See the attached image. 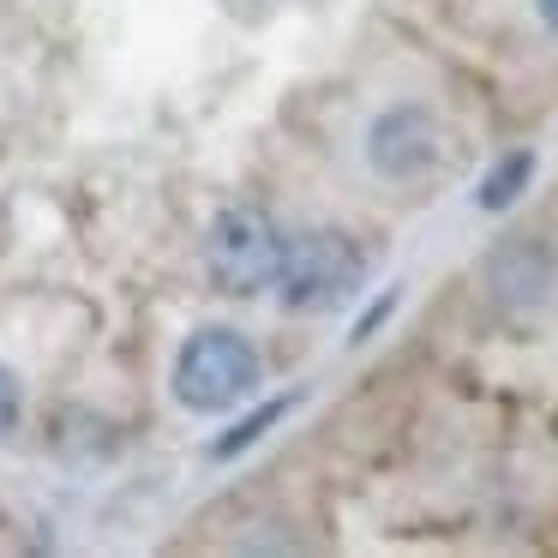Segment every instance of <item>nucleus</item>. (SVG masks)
<instances>
[{
  "mask_svg": "<svg viewBox=\"0 0 558 558\" xmlns=\"http://www.w3.org/2000/svg\"><path fill=\"white\" fill-rule=\"evenodd\" d=\"M13 426H19V378L0 366V438L13 433Z\"/></svg>",
  "mask_w": 558,
  "mask_h": 558,
  "instance_id": "nucleus-8",
  "label": "nucleus"
},
{
  "mask_svg": "<svg viewBox=\"0 0 558 558\" xmlns=\"http://www.w3.org/2000/svg\"><path fill=\"white\" fill-rule=\"evenodd\" d=\"M366 150H373V169L390 174V181H409V174H426L438 162V121L426 109H390L373 121V138H366Z\"/></svg>",
  "mask_w": 558,
  "mask_h": 558,
  "instance_id": "nucleus-4",
  "label": "nucleus"
},
{
  "mask_svg": "<svg viewBox=\"0 0 558 558\" xmlns=\"http://www.w3.org/2000/svg\"><path fill=\"white\" fill-rule=\"evenodd\" d=\"M361 246L349 241L342 229H313L301 241H289V258H282V301L306 306V313H325V306H342L354 289H361Z\"/></svg>",
  "mask_w": 558,
  "mask_h": 558,
  "instance_id": "nucleus-3",
  "label": "nucleus"
},
{
  "mask_svg": "<svg viewBox=\"0 0 558 558\" xmlns=\"http://www.w3.org/2000/svg\"><path fill=\"white\" fill-rule=\"evenodd\" d=\"M282 258H289V241L282 229L253 205H234L210 222L205 241V270L222 294H258L282 277Z\"/></svg>",
  "mask_w": 558,
  "mask_h": 558,
  "instance_id": "nucleus-2",
  "label": "nucleus"
},
{
  "mask_svg": "<svg viewBox=\"0 0 558 558\" xmlns=\"http://www.w3.org/2000/svg\"><path fill=\"white\" fill-rule=\"evenodd\" d=\"M282 414H289V397H282V402H270V409H258V414H246V421L234 426L229 438H217V457H234V450H241V445H253V438L265 433L270 421H282Z\"/></svg>",
  "mask_w": 558,
  "mask_h": 558,
  "instance_id": "nucleus-7",
  "label": "nucleus"
},
{
  "mask_svg": "<svg viewBox=\"0 0 558 558\" xmlns=\"http://www.w3.org/2000/svg\"><path fill=\"white\" fill-rule=\"evenodd\" d=\"M553 253H546L541 241H510L493 253V289L505 294V301H541L546 289H553Z\"/></svg>",
  "mask_w": 558,
  "mask_h": 558,
  "instance_id": "nucleus-5",
  "label": "nucleus"
},
{
  "mask_svg": "<svg viewBox=\"0 0 558 558\" xmlns=\"http://www.w3.org/2000/svg\"><path fill=\"white\" fill-rule=\"evenodd\" d=\"M529 174H534V157H529V150H517V157H505V162H498V169L481 181V205H486V210H505L510 198L522 193V181H529Z\"/></svg>",
  "mask_w": 558,
  "mask_h": 558,
  "instance_id": "nucleus-6",
  "label": "nucleus"
},
{
  "mask_svg": "<svg viewBox=\"0 0 558 558\" xmlns=\"http://www.w3.org/2000/svg\"><path fill=\"white\" fill-rule=\"evenodd\" d=\"M534 7H541V19H546V25L558 31V0H534Z\"/></svg>",
  "mask_w": 558,
  "mask_h": 558,
  "instance_id": "nucleus-9",
  "label": "nucleus"
},
{
  "mask_svg": "<svg viewBox=\"0 0 558 558\" xmlns=\"http://www.w3.org/2000/svg\"><path fill=\"white\" fill-rule=\"evenodd\" d=\"M258 390V349L229 325L193 330L174 354V397L198 414H222Z\"/></svg>",
  "mask_w": 558,
  "mask_h": 558,
  "instance_id": "nucleus-1",
  "label": "nucleus"
}]
</instances>
